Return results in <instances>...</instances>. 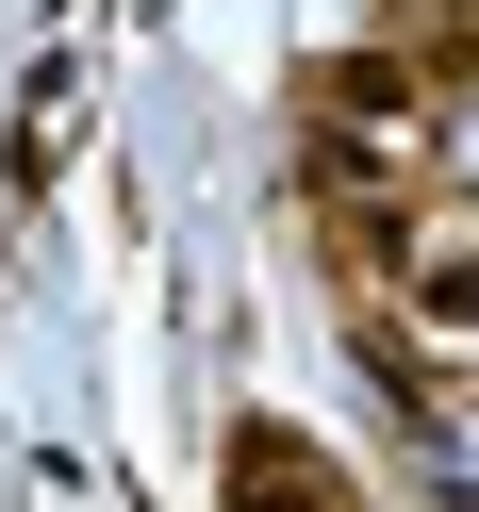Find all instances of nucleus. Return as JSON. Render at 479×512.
<instances>
[{
	"instance_id": "nucleus-2",
	"label": "nucleus",
	"mask_w": 479,
	"mask_h": 512,
	"mask_svg": "<svg viewBox=\"0 0 479 512\" xmlns=\"http://www.w3.org/2000/svg\"><path fill=\"white\" fill-rule=\"evenodd\" d=\"M397 314H413V347H479V232H430L397 265Z\"/></svg>"
},
{
	"instance_id": "nucleus-1",
	"label": "nucleus",
	"mask_w": 479,
	"mask_h": 512,
	"mask_svg": "<svg viewBox=\"0 0 479 512\" xmlns=\"http://www.w3.org/2000/svg\"><path fill=\"white\" fill-rule=\"evenodd\" d=\"M232 512H347V479H331V446H314V430L248 413V430H232Z\"/></svg>"
}]
</instances>
